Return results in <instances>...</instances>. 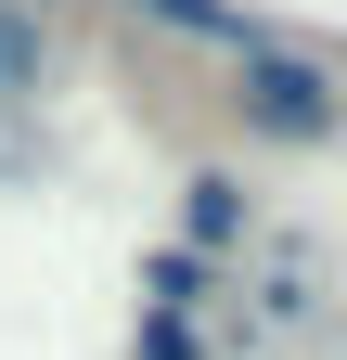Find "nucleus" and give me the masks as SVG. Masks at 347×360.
Returning a JSON list of instances; mask_svg holds the SVG:
<instances>
[{
	"label": "nucleus",
	"mask_w": 347,
	"mask_h": 360,
	"mask_svg": "<svg viewBox=\"0 0 347 360\" xmlns=\"http://www.w3.org/2000/svg\"><path fill=\"white\" fill-rule=\"evenodd\" d=\"M129 13H155V26H193V39H257L232 0H129Z\"/></svg>",
	"instance_id": "2"
},
{
	"label": "nucleus",
	"mask_w": 347,
	"mask_h": 360,
	"mask_svg": "<svg viewBox=\"0 0 347 360\" xmlns=\"http://www.w3.org/2000/svg\"><path fill=\"white\" fill-rule=\"evenodd\" d=\"M26 77H39V26H26V13H0V90H26Z\"/></svg>",
	"instance_id": "4"
},
{
	"label": "nucleus",
	"mask_w": 347,
	"mask_h": 360,
	"mask_svg": "<svg viewBox=\"0 0 347 360\" xmlns=\"http://www.w3.org/2000/svg\"><path fill=\"white\" fill-rule=\"evenodd\" d=\"M181 219H193V245H219L244 206H232V180H193V206H181Z\"/></svg>",
	"instance_id": "3"
},
{
	"label": "nucleus",
	"mask_w": 347,
	"mask_h": 360,
	"mask_svg": "<svg viewBox=\"0 0 347 360\" xmlns=\"http://www.w3.org/2000/svg\"><path fill=\"white\" fill-rule=\"evenodd\" d=\"M244 116L309 142V129H334V77H322L309 52H257V65H244Z\"/></svg>",
	"instance_id": "1"
}]
</instances>
